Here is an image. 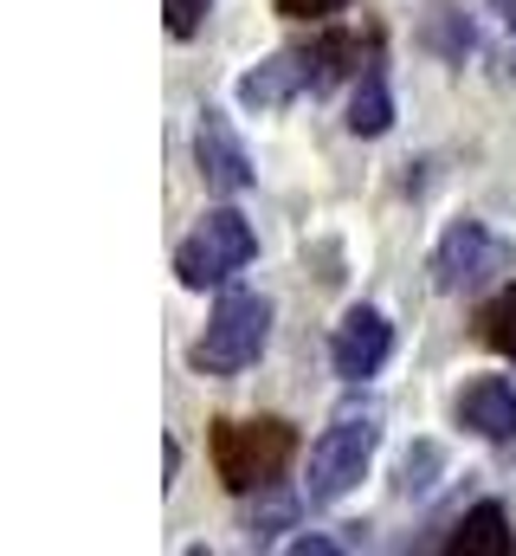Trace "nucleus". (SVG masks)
Here are the masks:
<instances>
[{
	"label": "nucleus",
	"mask_w": 516,
	"mask_h": 556,
	"mask_svg": "<svg viewBox=\"0 0 516 556\" xmlns=\"http://www.w3.org/2000/svg\"><path fill=\"white\" fill-rule=\"evenodd\" d=\"M387 130H394V91H387L382 65H369L349 98V137H387Z\"/></svg>",
	"instance_id": "obj_11"
},
{
	"label": "nucleus",
	"mask_w": 516,
	"mask_h": 556,
	"mask_svg": "<svg viewBox=\"0 0 516 556\" xmlns=\"http://www.w3.org/2000/svg\"><path fill=\"white\" fill-rule=\"evenodd\" d=\"M304 65H310V91H330L343 72L362 65V39H356V33H317V39L304 46Z\"/></svg>",
	"instance_id": "obj_12"
},
{
	"label": "nucleus",
	"mask_w": 516,
	"mask_h": 556,
	"mask_svg": "<svg viewBox=\"0 0 516 556\" xmlns=\"http://www.w3.org/2000/svg\"><path fill=\"white\" fill-rule=\"evenodd\" d=\"M214 0H162V20H168V39H194L207 26Z\"/></svg>",
	"instance_id": "obj_15"
},
{
	"label": "nucleus",
	"mask_w": 516,
	"mask_h": 556,
	"mask_svg": "<svg viewBox=\"0 0 516 556\" xmlns=\"http://www.w3.org/2000/svg\"><path fill=\"white\" fill-rule=\"evenodd\" d=\"M194 162H201V181L214 194H246L253 188V155H246V142L233 137V124L220 111H201V124H194Z\"/></svg>",
	"instance_id": "obj_7"
},
{
	"label": "nucleus",
	"mask_w": 516,
	"mask_h": 556,
	"mask_svg": "<svg viewBox=\"0 0 516 556\" xmlns=\"http://www.w3.org/2000/svg\"><path fill=\"white\" fill-rule=\"evenodd\" d=\"M278 13L284 20H336V13H349V0H278Z\"/></svg>",
	"instance_id": "obj_16"
},
{
	"label": "nucleus",
	"mask_w": 516,
	"mask_h": 556,
	"mask_svg": "<svg viewBox=\"0 0 516 556\" xmlns=\"http://www.w3.org/2000/svg\"><path fill=\"white\" fill-rule=\"evenodd\" d=\"M478 337L491 343V350H504V356H516V278L485 304V317H478Z\"/></svg>",
	"instance_id": "obj_13"
},
{
	"label": "nucleus",
	"mask_w": 516,
	"mask_h": 556,
	"mask_svg": "<svg viewBox=\"0 0 516 556\" xmlns=\"http://www.w3.org/2000/svg\"><path fill=\"white\" fill-rule=\"evenodd\" d=\"M291 525V498H278V505H265V518L253 511V544H265V538H278Z\"/></svg>",
	"instance_id": "obj_17"
},
{
	"label": "nucleus",
	"mask_w": 516,
	"mask_h": 556,
	"mask_svg": "<svg viewBox=\"0 0 516 556\" xmlns=\"http://www.w3.org/2000/svg\"><path fill=\"white\" fill-rule=\"evenodd\" d=\"M253 260H258L253 220H246L240 207H214V214H201V227L181 240L175 273H181L188 291H207V285H227L233 273H246Z\"/></svg>",
	"instance_id": "obj_5"
},
{
	"label": "nucleus",
	"mask_w": 516,
	"mask_h": 556,
	"mask_svg": "<svg viewBox=\"0 0 516 556\" xmlns=\"http://www.w3.org/2000/svg\"><path fill=\"white\" fill-rule=\"evenodd\" d=\"M387 356H394V324H387L375 304H356V311H343V324H336V337H330V363H336V376L343 382H375L387 369Z\"/></svg>",
	"instance_id": "obj_6"
},
{
	"label": "nucleus",
	"mask_w": 516,
	"mask_h": 556,
	"mask_svg": "<svg viewBox=\"0 0 516 556\" xmlns=\"http://www.w3.org/2000/svg\"><path fill=\"white\" fill-rule=\"evenodd\" d=\"M452 556H511L516 551V531L511 518H504V505H472L465 518H459V531H452V544H446Z\"/></svg>",
	"instance_id": "obj_10"
},
{
	"label": "nucleus",
	"mask_w": 516,
	"mask_h": 556,
	"mask_svg": "<svg viewBox=\"0 0 516 556\" xmlns=\"http://www.w3.org/2000/svg\"><path fill=\"white\" fill-rule=\"evenodd\" d=\"M271 317H278V304L265 291H227L214 304L207 330L194 337L188 363L201 376H246L258 356H265V343H271Z\"/></svg>",
	"instance_id": "obj_2"
},
{
	"label": "nucleus",
	"mask_w": 516,
	"mask_h": 556,
	"mask_svg": "<svg viewBox=\"0 0 516 556\" xmlns=\"http://www.w3.org/2000/svg\"><path fill=\"white\" fill-rule=\"evenodd\" d=\"M446 466V453L433 446V440H413L407 446V459H400V492L413 498V492H433V472Z\"/></svg>",
	"instance_id": "obj_14"
},
{
	"label": "nucleus",
	"mask_w": 516,
	"mask_h": 556,
	"mask_svg": "<svg viewBox=\"0 0 516 556\" xmlns=\"http://www.w3.org/2000/svg\"><path fill=\"white\" fill-rule=\"evenodd\" d=\"M291 459H297V427L291 420L258 415L214 427V472L227 479V492H265Z\"/></svg>",
	"instance_id": "obj_3"
},
{
	"label": "nucleus",
	"mask_w": 516,
	"mask_h": 556,
	"mask_svg": "<svg viewBox=\"0 0 516 556\" xmlns=\"http://www.w3.org/2000/svg\"><path fill=\"white\" fill-rule=\"evenodd\" d=\"M511 273H516V247L504 233H491L485 220H452L433 247V285L446 298H472V291H485V285H498Z\"/></svg>",
	"instance_id": "obj_4"
},
{
	"label": "nucleus",
	"mask_w": 516,
	"mask_h": 556,
	"mask_svg": "<svg viewBox=\"0 0 516 556\" xmlns=\"http://www.w3.org/2000/svg\"><path fill=\"white\" fill-rule=\"evenodd\" d=\"M382 446V408L375 402H349L336 408V420L323 427V440L310 446V479H304V498L310 505H336L362 485L369 459Z\"/></svg>",
	"instance_id": "obj_1"
},
{
	"label": "nucleus",
	"mask_w": 516,
	"mask_h": 556,
	"mask_svg": "<svg viewBox=\"0 0 516 556\" xmlns=\"http://www.w3.org/2000/svg\"><path fill=\"white\" fill-rule=\"evenodd\" d=\"M304 91H310V65H304V52H265L253 72L240 78V104L258 111V117H271V111L297 104Z\"/></svg>",
	"instance_id": "obj_8"
},
{
	"label": "nucleus",
	"mask_w": 516,
	"mask_h": 556,
	"mask_svg": "<svg viewBox=\"0 0 516 556\" xmlns=\"http://www.w3.org/2000/svg\"><path fill=\"white\" fill-rule=\"evenodd\" d=\"M291 551L297 556H330L336 544H330V538H291Z\"/></svg>",
	"instance_id": "obj_18"
},
{
	"label": "nucleus",
	"mask_w": 516,
	"mask_h": 556,
	"mask_svg": "<svg viewBox=\"0 0 516 556\" xmlns=\"http://www.w3.org/2000/svg\"><path fill=\"white\" fill-rule=\"evenodd\" d=\"M452 415H459V427H472L478 440H516V382H504V376L465 382Z\"/></svg>",
	"instance_id": "obj_9"
}]
</instances>
